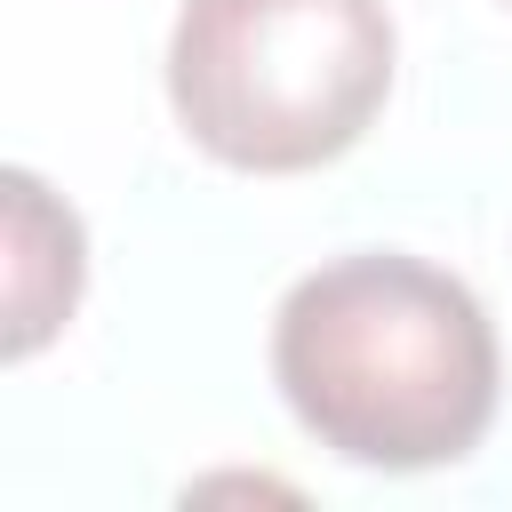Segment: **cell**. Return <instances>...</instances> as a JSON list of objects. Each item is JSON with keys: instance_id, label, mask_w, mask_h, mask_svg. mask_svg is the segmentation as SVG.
Here are the masks:
<instances>
[{"instance_id": "obj_1", "label": "cell", "mask_w": 512, "mask_h": 512, "mask_svg": "<svg viewBox=\"0 0 512 512\" xmlns=\"http://www.w3.org/2000/svg\"><path fill=\"white\" fill-rule=\"evenodd\" d=\"M272 384L344 464L432 472L496 424V328L480 296L400 248L328 256L272 312Z\"/></svg>"}, {"instance_id": "obj_2", "label": "cell", "mask_w": 512, "mask_h": 512, "mask_svg": "<svg viewBox=\"0 0 512 512\" xmlns=\"http://www.w3.org/2000/svg\"><path fill=\"white\" fill-rule=\"evenodd\" d=\"M384 0H184L168 32V104L184 136L240 176L344 160L392 96Z\"/></svg>"}, {"instance_id": "obj_3", "label": "cell", "mask_w": 512, "mask_h": 512, "mask_svg": "<svg viewBox=\"0 0 512 512\" xmlns=\"http://www.w3.org/2000/svg\"><path fill=\"white\" fill-rule=\"evenodd\" d=\"M80 216L48 200L40 176L8 168V360H32L80 304Z\"/></svg>"}]
</instances>
